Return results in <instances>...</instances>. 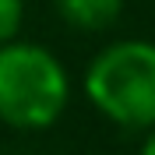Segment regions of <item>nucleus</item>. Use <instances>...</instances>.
I'll return each instance as SVG.
<instances>
[{
    "mask_svg": "<svg viewBox=\"0 0 155 155\" xmlns=\"http://www.w3.org/2000/svg\"><path fill=\"white\" fill-rule=\"evenodd\" d=\"M85 92L109 120L155 127V42H113L92 60Z\"/></svg>",
    "mask_w": 155,
    "mask_h": 155,
    "instance_id": "f03ea898",
    "label": "nucleus"
},
{
    "mask_svg": "<svg viewBox=\"0 0 155 155\" xmlns=\"http://www.w3.org/2000/svg\"><path fill=\"white\" fill-rule=\"evenodd\" d=\"M124 0H57V11L64 14L67 25L85 32H102L120 18Z\"/></svg>",
    "mask_w": 155,
    "mask_h": 155,
    "instance_id": "7ed1b4c3",
    "label": "nucleus"
},
{
    "mask_svg": "<svg viewBox=\"0 0 155 155\" xmlns=\"http://www.w3.org/2000/svg\"><path fill=\"white\" fill-rule=\"evenodd\" d=\"M67 106V74L42 46H0V120L21 130L57 124Z\"/></svg>",
    "mask_w": 155,
    "mask_h": 155,
    "instance_id": "f257e3e1",
    "label": "nucleus"
},
{
    "mask_svg": "<svg viewBox=\"0 0 155 155\" xmlns=\"http://www.w3.org/2000/svg\"><path fill=\"white\" fill-rule=\"evenodd\" d=\"M141 155H155V130L148 134V141L141 145Z\"/></svg>",
    "mask_w": 155,
    "mask_h": 155,
    "instance_id": "39448f33",
    "label": "nucleus"
},
{
    "mask_svg": "<svg viewBox=\"0 0 155 155\" xmlns=\"http://www.w3.org/2000/svg\"><path fill=\"white\" fill-rule=\"evenodd\" d=\"M25 18V0H0V46L11 42Z\"/></svg>",
    "mask_w": 155,
    "mask_h": 155,
    "instance_id": "20e7f679",
    "label": "nucleus"
}]
</instances>
